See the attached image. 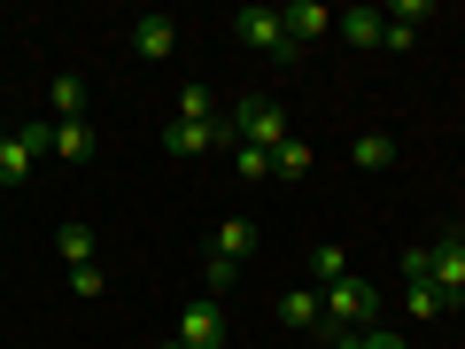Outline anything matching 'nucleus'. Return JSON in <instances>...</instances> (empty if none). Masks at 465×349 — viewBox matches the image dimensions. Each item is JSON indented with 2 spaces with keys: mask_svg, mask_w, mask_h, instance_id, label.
Instances as JSON below:
<instances>
[{
  "mask_svg": "<svg viewBox=\"0 0 465 349\" xmlns=\"http://www.w3.org/2000/svg\"><path fill=\"white\" fill-rule=\"evenodd\" d=\"M403 280H434L450 303H465V233L450 225L442 241H427V249H411L403 256Z\"/></svg>",
  "mask_w": 465,
  "mask_h": 349,
  "instance_id": "nucleus-1",
  "label": "nucleus"
},
{
  "mask_svg": "<svg viewBox=\"0 0 465 349\" xmlns=\"http://www.w3.org/2000/svg\"><path fill=\"white\" fill-rule=\"evenodd\" d=\"M210 249H217V256H232V264H249V256H256V225H249V217H225Z\"/></svg>",
  "mask_w": 465,
  "mask_h": 349,
  "instance_id": "nucleus-14",
  "label": "nucleus"
},
{
  "mask_svg": "<svg viewBox=\"0 0 465 349\" xmlns=\"http://www.w3.org/2000/svg\"><path fill=\"white\" fill-rule=\"evenodd\" d=\"M280 326L326 334V303H318V287H287V295H280Z\"/></svg>",
  "mask_w": 465,
  "mask_h": 349,
  "instance_id": "nucleus-10",
  "label": "nucleus"
},
{
  "mask_svg": "<svg viewBox=\"0 0 465 349\" xmlns=\"http://www.w3.org/2000/svg\"><path fill=\"white\" fill-rule=\"evenodd\" d=\"M333 32H341L349 47H381L388 16H381V8H341V16H333Z\"/></svg>",
  "mask_w": 465,
  "mask_h": 349,
  "instance_id": "nucleus-13",
  "label": "nucleus"
},
{
  "mask_svg": "<svg viewBox=\"0 0 465 349\" xmlns=\"http://www.w3.org/2000/svg\"><path fill=\"white\" fill-rule=\"evenodd\" d=\"M54 249H63L70 272H78V264H101V256H94V225H85V217H70V225L54 233Z\"/></svg>",
  "mask_w": 465,
  "mask_h": 349,
  "instance_id": "nucleus-15",
  "label": "nucleus"
},
{
  "mask_svg": "<svg viewBox=\"0 0 465 349\" xmlns=\"http://www.w3.org/2000/svg\"><path fill=\"white\" fill-rule=\"evenodd\" d=\"M225 125H232V148H280L287 133H295V125H287V109L272 94H241L225 109Z\"/></svg>",
  "mask_w": 465,
  "mask_h": 349,
  "instance_id": "nucleus-2",
  "label": "nucleus"
},
{
  "mask_svg": "<svg viewBox=\"0 0 465 349\" xmlns=\"http://www.w3.org/2000/svg\"><path fill=\"white\" fill-rule=\"evenodd\" d=\"M403 295H411V311H419V318H450V311H458V303H450L434 280H403Z\"/></svg>",
  "mask_w": 465,
  "mask_h": 349,
  "instance_id": "nucleus-19",
  "label": "nucleus"
},
{
  "mask_svg": "<svg viewBox=\"0 0 465 349\" xmlns=\"http://www.w3.org/2000/svg\"><path fill=\"white\" fill-rule=\"evenodd\" d=\"M179 342H186V349H225V303L194 295V303L179 311Z\"/></svg>",
  "mask_w": 465,
  "mask_h": 349,
  "instance_id": "nucleus-6",
  "label": "nucleus"
},
{
  "mask_svg": "<svg viewBox=\"0 0 465 349\" xmlns=\"http://www.w3.org/2000/svg\"><path fill=\"white\" fill-rule=\"evenodd\" d=\"M210 116H225L217 94H210V85H186V94H179V125H210Z\"/></svg>",
  "mask_w": 465,
  "mask_h": 349,
  "instance_id": "nucleus-20",
  "label": "nucleus"
},
{
  "mask_svg": "<svg viewBox=\"0 0 465 349\" xmlns=\"http://www.w3.org/2000/svg\"><path fill=\"white\" fill-rule=\"evenodd\" d=\"M232 39H241V47H256V55H272V63H287V70L302 63V47L287 39L280 8H241V16H232Z\"/></svg>",
  "mask_w": 465,
  "mask_h": 349,
  "instance_id": "nucleus-4",
  "label": "nucleus"
},
{
  "mask_svg": "<svg viewBox=\"0 0 465 349\" xmlns=\"http://www.w3.org/2000/svg\"><path fill=\"white\" fill-rule=\"evenodd\" d=\"M458 233H465V217H458Z\"/></svg>",
  "mask_w": 465,
  "mask_h": 349,
  "instance_id": "nucleus-26",
  "label": "nucleus"
},
{
  "mask_svg": "<svg viewBox=\"0 0 465 349\" xmlns=\"http://www.w3.org/2000/svg\"><path fill=\"white\" fill-rule=\"evenodd\" d=\"M94 116H70V125H54L47 133V155H63V164H85V155H94Z\"/></svg>",
  "mask_w": 465,
  "mask_h": 349,
  "instance_id": "nucleus-11",
  "label": "nucleus"
},
{
  "mask_svg": "<svg viewBox=\"0 0 465 349\" xmlns=\"http://www.w3.org/2000/svg\"><path fill=\"white\" fill-rule=\"evenodd\" d=\"M232 171H241L249 186H264L272 179V148H232Z\"/></svg>",
  "mask_w": 465,
  "mask_h": 349,
  "instance_id": "nucleus-22",
  "label": "nucleus"
},
{
  "mask_svg": "<svg viewBox=\"0 0 465 349\" xmlns=\"http://www.w3.org/2000/svg\"><path fill=\"white\" fill-rule=\"evenodd\" d=\"M232 280H241V264H232V256H217V249L202 256V295H210V303H225Z\"/></svg>",
  "mask_w": 465,
  "mask_h": 349,
  "instance_id": "nucleus-18",
  "label": "nucleus"
},
{
  "mask_svg": "<svg viewBox=\"0 0 465 349\" xmlns=\"http://www.w3.org/2000/svg\"><path fill=\"white\" fill-rule=\"evenodd\" d=\"M326 349H365V334H326Z\"/></svg>",
  "mask_w": 465,
  "mask_h": 349,
  "instance_id": "nucleus-24",
  "label": "nucleus"
},
{
  "mask_svg": "<svg viewBox=\"0 0 465 349\" xmlns=\"http://www.w3.org/2000/svg\"><path fill=\"white\" fill-rule=\"evenodd\" d=\"M333 16H341V8H326V0H287V8H280V24H287L295 47H311L318 32H333Z\"/></svg>",
  "mask_w": 465,
  "mask_h": 349,
  "instance_id": "nucleus-8",
  "label": "nucleus"
},
{
  "mask_svg": "<svg viewBox=\"0 0 465 349\" xmlns=\"http://www.w3.org/2000/svg\"><path fill=\"white\" fill-rule=\"evenodd\" d=\"M349 164H357V171H388V164H396V140H388V133H365L357 148H349Z\"/></svg>",
  "mask_w": 465,
  "mask_h": 349,
  "instance_id": "nucleus-17",
  "label": "nucleus"
},
{
  "mask_svg": "<svg viewBox=\"0 0 465 349\" xmlns=\"http://www.w3.org/2000/svg\"><path fill=\"white\" fill-rule=\"evenodd\" d=\"M163 349H186V342H163Z\"/></svg>",
  "mask_w": 465,
  "mask_h": 349,
  "instance_id": "nucleus-25",
  "label": "nucleus"
},
{
  "mask_svg": "<svg viewBox=\"0 0 465 349\" xmlns=\"http://www.w3.org/2000/svg\"><path fill=\"white\" fill-rule=\"evenodd\" d=\"M272 179H311V148H302V133H287L280 148H272Z\"/></svg>",
  "mask_w": 465,
  "mask_h": 349,
  "instance_id": "nucleus-16",
  "label": "nucleus"
},
{
  "mask_svg": "<svg viewBox=\"0 0 465 349\" xmlns=\"http://www.w3.org/2000/svg\"><path fill=\"white\" fill-rule=\"evenodd\" d=\"M302 272H311V287H318V295H326L333 280H349V249H341V241H318V249L302 256Z\"/></svg>",
  "mask_w": 465,
  "mask_h": 349,
  "instance_id": "nucleus-12",
  "label": "nucleus"
},
{
  "mask_svg": "<svg viewBox=\"0 0 465 349\" xmlns=\"http://www.w3.org/2000/svg\"><path fill=\"white\" fill-rule=\"evenodd\" d=\"M318 303H326V334H365V326H381V295H372V280H333Z\"/></svg>",
  "mask_w": 465,
  "mask_h": 349,
  "instance_id": "nucleus-3",
  "label": "nucleus"
},
{
  "mask_svg": "<svg viewBox=\"0 0 465 349\" xmlns=\"http://www.w3.org/2000/svg\"><path fill=\"white\" fill-rule=\"evenodd\" d=\"M47 101H54V116H63V125H70V116H85V78H54Z\"/></svg>",
  "mask_w": 465,
  "mask_h": 349,
  "instance_id": "nucleus-21",
  "label": "nucleus"
},
{
  "mask_svg": "<svg viewBox=\"0 0 465 349\" xmlns=\"http://www.w3.org/2000/svg\"><path fill=\"white\" fill-rule=\"evenodd\" d=\"M163 148H171V155H210V148H232V125H225V116H210V125H179V116H171Z\"/></svg>",
  "mask_w": 465,
  "mask_h": 349,
  "instance_id": "nucleus-7",
  "label": "nucleus"
},
{
  "mask_svg": "<svg viewBox=\"0 0 465 349\" xmlns=\"http://www.w3.org/2000/svg\"><path fill=\"white\" fill-rule=\"evenodd\" d=\"M171 47H179V24L171 16H133V55L140 63H171Z\"/></svg>",
  "mask_w": 465,
  "mask_h": 349,
  "instance_id": "nucleus-9",
  "label": "nucleus"
},
{
  "mask_svg": "<svg viewBox=\"0 0 465 349\" xmlns=\"http://www.w3.org/2000/svg\"><path fill=\"white\" fill-rule=\"evenodd\" d=\"M365 349H411L403 334H388V326H365Z\"/></svg>",
  "mask_w": 465,
  "mask_h": 349,
  "instance_id": "nucleus-23",
  "label": "nucleus"
},
{
  "mask_svg": "<svg viewBox=\"0 0 465 349\" xmlns=\"http://www.w3.org/2000/svg\"><path fill=\"white\" fill-rule=\"evenodd\" d=\"M0 133H8V125H0Z\"/></svg>",
  "mask_w": 465,
  "mask_h": 349,
  "instance_id": "nucleus-27",
  "label": "nucleus"
},
{
  "mask_svg": "<svg viewBox=\"0 0 465 349\" xmlns=\"http://www.w3.org/2000/svg\"><path fill=\"white\" fill-rule=\"evenodd\" d=\"M39 155H47V125H16V133H0V186H24Z\"/></svg>",
  "mask_w": 465,
  "mask_h": 349,
  "instance_id": "nucleus-5",
  "label": "nucleus"
}]
</instances>
